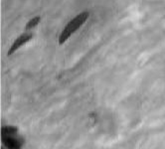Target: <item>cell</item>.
Instances as JSON below:
<instances>
[{
    "label": "cell",
    "mask_w": 165,
    "mask_h": 149,
    "mask_svg": "<svg viewBox=\"0 0 165 149\" xmlns=\"http://www.w3.org/2000/svg\"><path fill=\"white\" fill-rule=\"evenodd\" d=\"M89 16H90V13H89L88 11L82 12L79 15L76 16L75 18L72 19L71 21L65 26V28L63 29V31L61 32L60 36H59V44L60 45L64 44L68 39H70L71 36L73 35L77 30L81 28L82 25L88 20Z\"/></svg>",
    "instance_id": "obj_1"
},
{
    "label": "cell",
    "mask_w": 165,
    "mask_h": 149,
    "mask_svg": "<svg viewBox=\"0 0 165 149\" xmlns=\"http://www.w3.org/2000/svg\"><path fill=\"white\" fill-rule=\"evenodd\" d=\"M2 143L7 149H22V141L15 126H5L1 130Z\"/></svg>",
    "instance_id": "obj_2"
},
{
    "label": "cell",
    "mask_w": 165,
    "mask_h": 149,
    "mask_svg": "<svg viewBox=\"0 0 165 149\" xmlns=\"http://www.w3.org/2000/svg\"><path fill=\"white\" fill-rule=\"evenodd\" d=\"M32 38H33V34L30 33V32L24 33V34H22V35H20L18 38L12 43V45L8 51V55L10 56V55H12V54H14L17 50L21 48V47L25 45L26 43H28Z\"/></svg>",
    "instance_id": "obj_3"
},
{
    "label": "cell",
    "mask_w": 165,
    "mask_h": 149,
    "mask_svg": "<svg viewBox=\"0 0 165 149\" xmlns=\"http://www.w3.org/2000/svg\"><path fill=\"white\" fill-rule=\"evenodd\" d=\"M41 21V17L40 16H36V17H33L32 19L28 21V23L26 24V30H30V29H33L39 24Z\"/></svg>",
    "instance_id": "obj_4"
},
{
    "label": "cell",
    "mask_w": 165,
    "mask_h": 149,
    "mask_svg": "<svg viewBox=\"0 0 165 149\" xmlns=\"http://www.w3.org/2000/svg\"><path fill=\"white\" fill-rule=\"evenodd\" d=\"M2 149H4V148H2Z\"/></svg>",
    "instance_id": "obj_5"
}]
</instances>
